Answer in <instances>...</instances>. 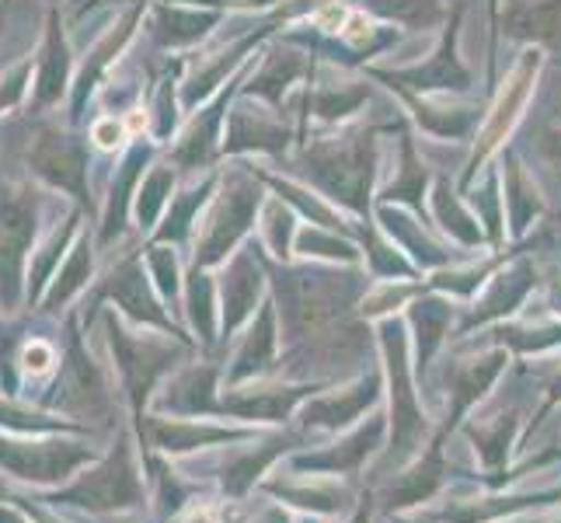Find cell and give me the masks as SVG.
<instances>
[{
	"label": "cell",
	"instance_id": "obj_24",
	"mask_svg": "<svg viewBox=\"0 0 561 523\" xmlns=\"http://www.w3.org/2000/svg\"><path fill=\"white\" fill-rule=\"evenodd\" d=\"M294 255L318 259V262H328V265H359L363 262V248L353 241V235H342V230L318 227V224H300Z\"/></svg>",
	"mask_w": 561,
	"mask_h": 523
},
{
	"label": "cell",
	"instance_id": "obj_8",
	"mask_svg": "<svg viewBox=\"0 0 561 523\" xmlns=\"http://www.w3.org/2000/svg\"><path fill=\"white\" fill-rule=\"evenodd\" d=\"M244 67L234 73L230 88H220L206 105H199V112L192 115L188 126L182 129V137L171 150V164L182 171H213V161L220 158V140H224V126H227V112L234 105V99L241 94V81H244Z\"/></svg>",
	"mask_w": 561,
	"mask_h": 523
},
{
	"label": "cell",
	"instance_id": "obj_1",
	"mask_svg": "<svg viewBox=\"0 0 561 523\" xmlns=\"http://www.w3.org/2000/svg\"><path fill=\"white\" fill-rule=\"evenodd\" d=\"M394 123H350L339 129L311 133L289 164L300 182H307L328 203H335L345 217L370 220L377 203V179H380V137Z\"/></svg>",
	"mask_w": 561,
	"mask_h": 523
},
{
	"label": "cell",
	"instance_id": "obj_23",
	"mask_svg": "<svg viewBox=\"0 0 561 523\" xmlns=\"http://www.w3.org/2000/svg\"><path fill=\"white\" fill-rule=\"evenodd\" d=\"M537 286V269L530 259H519L513 265H506L502 273L492 276V289L485 294V300L478 304V311L471 315V321L463 328H474L478 321H485L489 315H510L519 304L527 300V294Z\"/></svg>",
	"mask_w": 561,
	"mask_h": 523
},
{
	"label": "cell",
	"instance_id": "obj_5",
	"mask_svg": "<svg viewBox=\"0 0 561 523\" xmlns=\"http://www.w3.org/2000/svg\"><path fill=\"white\" fill-rule=\"evenodd\" d=\"M300 144L297 123H289L283 112L268 109L255 99L238 94L234 105L227 112L224 140H220V158H273V161H289Z\"/></svg>",
	"mask_w": 561,
	"mask_h": 523
},
{
	"label": "cell",
	"instance_id": "obj_26",
	"mask_svg": "<svg viewBox=\"0 0 561 523\" xmlns=\"http://www.w3.org/2000/svg\"><path fill=\"white\" fill-rule=\"evenodd\" d=\"M300 217L294 206H286L279 196H268L259 217V241L276 262H294V245H297Z\"/></svg>",
	"mask_w": 561,
	"mask_h": 523
},
{
	"label": "cell",
	"instance_id": "obj_7",
	"mask_svg": "<svg viewBox=\"0 0 561 523\" xmlns=\"http://www.w3.org/2000/svg\"><path fill=\"white\" fill-rule=\"evenodd\" d=\"M383 88L398 99L404 120H412L415 129L443 144H471L481 126V115H485L474 102L454 99V94H419L401 84H383Z\"/></svg>",
	"mask_w": 561,
	"mask_h": 523
},
{
	"label": "cell",
	"instance_id": "obj_3",
	"mask_svg": "<svg viewBox=\"0 0 561 523\" xmlns=\"http://www.w3.org/2000/svg\"><path fill=\"white\" fill-rule=\"evenodd\" d=\"M268 189L248 161H234L220 171V185L206 206V217L196 238V262L192 269H209L234 255L251 227H259Z\"/></svg>",
	"mask_w": 561,
	"mask_h": 523
},
{
	"label": "cell",
	"instance_id": "obj_19",
	"mask_svg": "<svg viewBox=\"0 0 561 523\" xmlns=\"http://www.w3.org/2000/svg\"><path fill=\"white\" fill-rule=\"evenodd\" d=\"M32 161L49 182L73 192L77 200H88V185H84L88 150L81 144H73L70 137H64V133H46L32 154Z\"/></svg>",
	"mask_w": 561,
	"mask_h": 523
},
{
	"label": "cell",
	"instance_id": "obj_15",
	"mask_svg": "<svg viewBox=\"0 0 561 523\" xmlns=\"http://www.w3.org/2000/svg\"><path fill=\"white\" fill-rule=\"evenodd\" d=\"M374 220L380 224V230L391 238L404 255H409L419 269H439L450 262L447 245H439L433 238V224H419L412 217V209L404 206H391V203H374Z\"/></svg>",
	"mask_w": 561,
	"mask_h": 523
},
{
	"label": "cell",
	"instance_id": "obj_6",
	"mask_svg": "<svg viewBox=\"0 0 561 523\" xmlns=\"http://www.w3.org/2000/svg\"><path fill=\"white\" fill-rule=\"evenodd\" d=\"M259 56H262L259 67L251 73H244L241 94L286 115L289 99H297V94L314 81L321 64L307 49L286 43V38H276V43L268 49H262Z\"/></svg>",
	"mask_w": 561,
	"mask_h": 523
},
{
	"label": "cell",
	"instance_id": "obj_21",
	"mask_svg": "<svg viewBox=\"0 0 561 523\" xmlns=\"http://www.w3.org/2000/svg\"><path fill=\"white\" fill-rule=\"evenodd\" d=\"M108 294L119 300V307H126L133 318H140L147 325H161V328H168V332H175V325H171L158 307V294L150 289L140 259H126L119 269H115L112 283H108Z\"/></svg>",
	"mask_w": 561,
	"mask_h": 523
},
{
	"label": "cell",
	"instance_id": "obj_12",
	"mask_svg": "<svg viewBox=\"0 0 561 523\" xmlns=\"http://www.w3.org/2000/svg\"><path fill=\"white\" fill-rule=\"evenodd\" d=\"M430 189H433V171L422 161V154L415 147V137L409 126H401V140H398V171L394 179L383 189H377V203H391L412 209L415 217L430 220ZM433 224V220H430Z\"/></svg>",
	"mask_w": 561,
	"mask_h": 523
},
{
	"label": "cell",
	"instance_id": "obj_13",
	"mask_svg": "<svg viewBox=\"0 0 561 523\" xmlns=\"http://www.w3.org/2000/svg\"><path fill=\"white\" fill-rule=\"evenodd\" d=\"M108 328H112V349H115V360H119V371H123V380L133 395V405L147 401L150 395V384L158 380V374L164 371L168 363H175V349L158 342V339H129L123 336L119 328H115V318H108Z\"/></svg>",
	"mask_w": 561,
	"mask_h": 523
},
{
	"label": "cell",
	"instance_id": "obj_22",
	"mask_svg": "<svg viewBox=\"0 0 561 523\" xmlns=\"http://www.w3.org/2000/svg\"><path fill=\"white\" fill-rule=\"evenodd\" d=\"M32 238V206L25 192H8L0 200V283H18V259Z\"/></svg>",
	"mask_w": 561,
	"mask_h": 523
},
{
	"label": "cell",
	"instance_id": "obj_25",
	"mask_svg": "<svg viewBox=\"0 0 561 523\" xmlns=\"http://www.w3.org/2000/svg\"><path fill=\"white\" fill-rule=\"evenodd\" d=\"M276 356V307L273 304H262V311L255 315V325L248 328V336L241 342V353L234 360V371L230 377L241 380L251 374H262L268 363Z\"/></svg>",
	"mask_w": 561,
	"mask_h": 523
},
{
	"label": "cell",
	"instance_id": "obj_29",
	"mask_svg": "<svg viewBox=\"0 0 561 523\" xmlns=\"http://www.w3.org/2000/svg\"><path fill=\"white\" fill-rule=\"evenodd\" d=\"M126 137H129V129L123 123H115V120H99L91 129V140L99 144L102 150H115Z\"/></svg>",
	"mask_w": 561,
	"mask_h": 523
},
{
	"label": "cell",
	"instance_id": "obj_20",
	"mask_svg": "<svg viewBox=\"0 0 561 523\" xmlns=\"http://www.w3.org/2000/svg\"><path fill=\"white\" fill-rule=\"evenodd\" d=\"M356 8L374 14L377 22L398 25L415 35H433L447 25V18H450L447 0H359Z\"/></svg>",
	"mask_w": 561,
	"mask_h": 523
},
{
	"label": "cell",
	"instance_id": "obj_17",
	"mask_svg": "<svg viewBox=\"0 0 561 523\" xmlns=\"http://www.w3.org/2000/svg\"><path fill=\"white\" fill-rule=\"evenodd\" d=\"M262 286H265V276H262V262L255 251L251 248L234 251L227 273H224V311H220L224 336H230L238 325H244L251 315H255Z\"/></svg>",
	"mask_w": 561,
	"mask_h": 523
},
{
	"label": "cell",
	"instance_id": "obj_27",
	"mask_svg": "<svg viewBox=\"0 0 561 523\" xmlns=\"http://www.w3.org/2000/svg\"><path fill=\"white\" fill-rule=\"evenodd\" d=\"M67 46L64 35L56 29V14L49 18V38H46V53H43V77H38V94H35V109H46L64 94L67 88Z\"/></svg>",
	"mask_w": 561,
	"mask_h": 523
},
{
	"label": "cell",
	"instance_id": "obj_2",
	"mask_svg": "<svg viewBox=\"0 0 561 523\" xmlns=\"http://www.w3.org/2000/svg\"><path fill=\"white\" fill-rule=\"evenodd\" d=\"M548 67V49L545 46H519V56L513 60V67L506 70V77L495 84V94L481 115V126L471 140V154L463 161V171L457 174V189L468 192L481 174L492 168V161L502 154L513 140L516 126L524 123L527 105L534 102L540 77H545Z\"/></svg>",
	"mask_w": 561,
	"mask_h": 523
},
{
	"label": "cell",
	"instance_id": "obj_18",
	"mask_svg": "<svg viewBox=\"0 0 561 523\" xmlns=\"http://www.w3.org/2000/svg\"><path fill=\"white\" fill-rule=\"evenodd\" d=\"M220 22H224V11H217V8H199V4L171 0V4L153 8L150 32L164 49H192V46H199Z\"/></svg>",
	"mask_w": 561,
	"mask_h": 523
},
{
	"label": "cell",
	"instance_id": "obj_16",
	"mask_svg": "<svg viewBox=\"0 0 561 523\" xmlns=\"http://www.w3.org/2000/svg\"><path fill=\"white\" fill-rule=\"evenodd\" d=\"M502 32L519 46H561V0H506L499 38Z\"/></svg>",
	"mask_w": 561,
	"mask_h": 523
},
{
	"label": "cell",
	"instance_id": "obj_10",
	"mask_svg": "<svg viewBox=\"0 0 561 523\" xmlns=\"http://www.w3.org/2000/svg\"><path fill=\"white\" fill-rule=\"evenodd\" d=\"M56 502H77V507H88V510L137 507V502H140V481H137V471H133L129 451L119 447L91 475H81L67 492L56 496Z\"/></svg>",
	"mask_w": 561,
	"mask_h": 523
},
{
	"label": "cell",
	"instance_id": "obj_30",
	"mask_svg": "<svg viewBox=\"0 0 561 523\" xmlns=\"http://www.w3.org/2000/svg\"><path fill=\"white\" fill-rule=\"evenodd\" d=\"M540 154H545L551 164L561 168V105L554 109V115L545 126V137H540Z\"/></svg>",
	"mask_w": 561,
	"mask_h": 523
},
{
	"label": "cell",
	"instance_id": "obj_28",
	"mask_svg": "<svg viewBox=\"0 0 561 523\" xmlns=\"http://www.w3.org/2000/svg\"><path fill=\"white\" fill-rule=\"evenodd\" d=\"M175 174L179 168L175 164H153L150 174H144L140 179V189H137V217L144 227H153V220L161 217V213L168 209V196L175 192Z\"/></svg>",
	"mask_w": 561,
	"mask_h": 523
},
{
	"label": "cell",
	"instance_id": "obj_31",
	"mask_svg": "<svg viewBox=\"0 0 561 523\" xmlns=\"http://www.w3.org/2000/svg\"><path fill=\"white\" fill-rule=\"evenodd\" d=\"M22 363H25V371L28 374H46L49 366L56 363V353H53V345H46V342H32V345H25V353H22Z\"/></svg>",
	"mask_w": 561,
	"mask_h": 523
},
{
	"label": "cell",
	"instance_id": "obj_4",
	"mask_svg": "<svg viewBox=\"0 0 561 523\" xmlns=\"http://www.w3.org/2000/svg\"><path fill=\"white\" fill-rule=\"evenodd\" d=\"M460 25H463V4H457L439 29V43L433 53L419 64H370L363 73L377 84H401L419 94H454L468 99L474 91V70L460 56Z\"/></svg>",
	"mask_w": 561,
	"mask_h": 523
},
{
	"label": "cell",
	"instance_id": "obj_11",
	"mask_svg": "<svg viewBox=\"0 0 561 523\" xmlns=\"http://www.w3.org/2000/svg\"><path fill=\"white\" fill-rule=\"evenodd\" d=\"M495 161L502 174V203H506L510 238H527V230H534L548 213V200L516 150L506 147V154H499Z\"/></svg>",
	"mask_w": 561,
	"mask_h": 523
},
{
	"label": "cell",
	"instance_id": "obj_14",
	"mask_svg": "<svg viewBox=\"0 0 561 523\" xmlns=\"http://www.w3.org/2000/svg\"><path fill=\"white\" fill-rule=\"evenodd\" d=\"M430 220L433 227H439L454 245L460 248H481L489 245L485 227H481L478 213L471 209L468 196L457 189V179H447V174H436L433 189H430Z\"/></svg>",
	"mask_w": 561,
	"mask_h": 523
},
{
	"label": "cell",
	"instance_id": "obj_32",
	"mask_svg": "<svg viewBox=\"0 0 561 523\" xmlns=\"http://www.w3.org/2000/svg\"><path fill=\"white\" fill-rule=\"evenodd\" d=\"M499 14H502V0H489V81H495V56H499Z\"/></svg>",
	"mask_w": 561,
	"mask_h": 523
},
{
	"label": "cell",
	"instance_id": "obj_9",
	"mask_svg": "<svg viewBox=\"0 0 561 523\" xmlns=\"http://www.w3.org/2000/svg\"><path fill=\"white\" fill-rule=\"evenodd\" d=\"M84 461H94L91 447L81 443H60V440H43V443H25V440H4L0 436V468H8L22 481H64L70 478Z\"/></svg>",
	"mask_w": 561,
	"mask_h": 523
}]
</instances>
